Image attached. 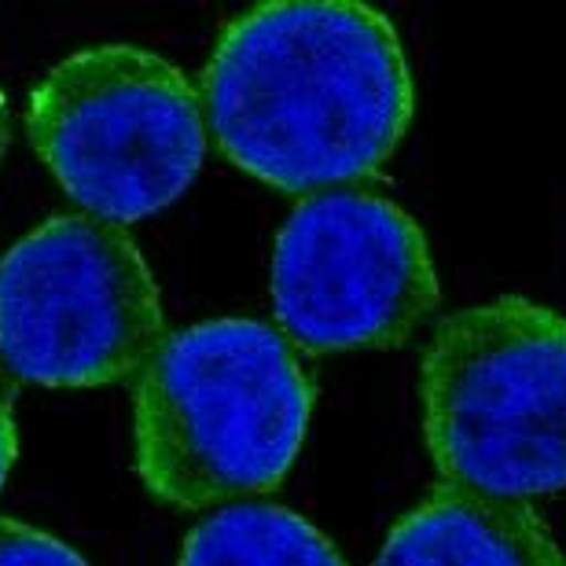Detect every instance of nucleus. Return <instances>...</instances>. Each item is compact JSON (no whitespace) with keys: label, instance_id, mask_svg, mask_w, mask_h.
Returning <instances> with one entry per match:
<instances>
[{"label":"nucleus","instance_id":"nucleus-1","mask_svg":"<svg viewBox=\"0 0 566 566\" xmlns=\"http://www.w3.org/2000/svg\"><path fill=\"white\" fill-rule=\"evenodd\" d=\"M199 99L224 158L291 196L376 177L416 111L398 30L357 0H265L235 15Z\"/></svg>","mask_w":566,"mask_h":566},{"label":"nucleus","instance_id":"nucleus-2","mask_svg":"<svg viewBox=\"0 0 566 566\" xmlns=\"http://www.w3.org/2000/svg\"><path fill=\"white\" fill-rule=\"evenodd\" d=\"M313 382L262 321H202L166 332L133 394L137 474L180 512L269 493L298 460Z\"/></svg>","mask_w":566,"mask_h":566},{"label":"nucleus","instance_id":"nucleus-3","mask_svg":"<svg viewBox=\"0 0 566 566\" xmlns=\"http://www.w3.org/2000/svg\"><path fill=\"white\" fill-rule=\"evenodd\" d=\"M441 482L530 501L566 485V321L504 294L449 313L420 365Z\"/></svg>","mask_w":566,"mask_h":566},{"label":"nucleus","instance_id":"nucleus-4","mask_svg":"<svg viewBox=\"0 0 566 566\" xmlns=\"http://www.w3.org/2000/svg\"><path fill=\"white\" fill-rule=\"evenodd\" d=\"M27 133L66 196L111 224L177 202L207 155L199 93L140 44H88L55 63L30 96Z\"/></svg>","mask_w":566,"mask_h":566},{"label":"nucleus","instance_id":"nucleus-5","mask_svg":"<svg viewBox=\"0 0 566 566\" xmlns=\"http://www.w3.org/2000/svg\"><path fill=\"white\" fill-rule=\"evenodd\" d=\"M163 335V294L122 224L55 213L0 258V360L19 379H137Z\"/></svg>","mask_w":566,"mask_h":566},{"label":"nucleus","instance_id":"nucleus-6","mask_svg":"<svg viewBox=\"0 0 566 566\" xmlns=\"http://www.w3.org/2000/svg\"><path fill=\"white\" fill-rule=\"evenodd\" d=\"M273 310L305 354L401 346L438 310L423 229L365 188L305 196L273 247Z\"/></svg>","mask_w":566,"mask_h":566},{"label":"nucleus","instance_id":"nucleus-7","mask_svg":"<svg viewBox=\"0 0 566 566\" xmlns=\"http://www.w3.org/2000/svg\"><path fill=\"white\" fill-rule=\"evenodd\" d=\"M371 566H566L530 501L441 482L401 515Z\"/></svg>","mask_w":566,"mask_h":566},{"label":"nucleus","instance_id":"nucleus-8","mask_svg":"<svg viewBox=\"0 0 566 566\" xmlns=\"http://www.w3.org/2000/svg\"><path fill=\"white\" fill-rule=\"evenodd\" d=\"M177 566H349L310 518L265 501L210 512L185 537Z\"/></svg>","mask_w":566,"mask_h":566},{"label":"nucleus","instance_id":"nucleus-9","mask_svg":"<svg viewBox=\"0 0 566 566\" xmlns=\"http://www.w3.org/2000/svg\"><path fill=\"white\" fill-rule=\"evenodd\" d=\"M0 566H88L66 541L0 515Z\"/></svg>","mask_w":566,"mask_h":566},{"label":"nucleus","instance_id":"nucleus-10","mask_svg":"<svg viewBox=\"0 0 566 566\" xmlns=\"http://www.w3.org/2000/svg\"><path fill=\"white\" fill-rule=\"evenodd\" d=\"M19 434H15V382L0 371V490L8 482V471L15 463Z\"/></svg>","mask_w":566,"mask_h":566},{"label":"nucleus","instance_id":"nucleus-11","mask_svg":"<svg viewBox=\"0 0 566 566\" xmlns=\"http://www.w3.org/2000/svg\"><path fill=\"white\" fill-rule=\"evenodd\" d=\"M8 137H11V122H8V99H4V93H0V163H4Z\"/></svg>","mask_w":566,"mask_h":566}]
</instances>
